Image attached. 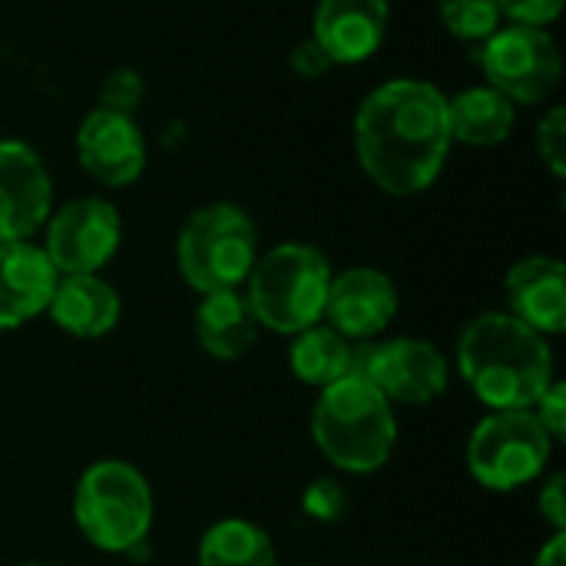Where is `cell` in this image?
<instances>
[{
  "mask_svg": "<svg viewBox=\"0 0 566 566\" xmlns=\"http://www.w3.org/2000/svg\"><path fill=\"white\" fill-rule=\"evenodd\" d=\"M448 96L428 80H388L355 113V153L365 176L388 196L431 189L451 153Z\"/></svg>",
  "mask_w": 566,
  "mask_h": 566,
  "instance_id": "cell-1",
  "label": "cell"
},
{
  "mask_svg": "<svg viewBox=\"0 0 566 566\" xmlns=\"http://www.w3.org/2000/svg\"><path fill=\"white\" fill-rule=\"evenodd\" d=\"M458 371L491 411H531L557 381L551 338L511 312H484L461 328Z\"/></svg>",
  "mask_w": 566,
  "mask_h": 566,
  "instance_id": "cell-2",
  "label": "cell"
},
{
  "mask_svg": "<svg viewBox=\"0 0 566 566\" xmlns=\"http://www.w3.org/2000/svg\"><path fill=\"white\" fill-rule=\"evenodd\" d=\"M312 441L322 458L345 474L381 471L398 448L395 405L358 375L318 391L312 408Z\"/></svg>",
  "mask_w": 566,
  "mask_h": 566,
  "instance_id": "cell-3",
  "label": "cell"
},
{
  "mask_svg": "<svg viewBox=\"0 0 566 566\" xmlns=\"http://www.w3.org/2000/svg\"><path fill=\"white\" fill-rule=\"evenodd\" d=\"M153 517L156 497L149 478L123 458L90 464L73 488L76 531L103 554L133 557L149 541Z\"/></svg>",
  "mask_w": 566,
  "mask_h": 566,
  "instance_id": "cell-4",
  "label": "cell"
},
{
  "mask_svg": "<svg viewBox=\"0 0 566 566\" xmlns=\"http://www.w3.org/2000/svg\"><path fill=\"white\" fill-rule=\"evenodd\" d=\"M332 262L318 245L282 242L255 259L245 279V298L262 332L298 335L325 322Z\"/></svg>",
  "mask_w": 566,
  "mask_h": 566,
  "instance_id": "cell-5",
  "label": "cell"
},
{
  "mask_svg": "<svg viewBox=\"0 0 566 566\" xmlns=\"http://www.w3.org/2000/svg\"><path fill=\"white\" fill-rule=\"evenodd\" d=\"M259 259V232L245 209L235 202H209L196 209L176 242L182 282L199 292L242 289Z\"/></svg>",
  "mask_w": 566,
  "mask_h": 566,
  "instance_id": "cell-6",
  "label": "cell"
},
{
  "mask_svg": "<svg viewBox=\"0 0 566 566\" xmlns=\"http://www.w3.org/2000/svg\"><path fill=\"white\" fill-rule=\"evenodd\" d=\"M554 448L534 411H488L468 438V471L484 491L511 494L544 478Z\"/></svg>",
  "mask_w": 566,
  "mask_h": 566,
  "instance_id": "cell-7",
  "label": "cell"
},
{
  "mask_svg": "<svg viewBox=\"0 0 566 566\" xmlns=\"http://www.w3.org/2000/svg\"><path fill=\"white\" fill-rule=\"evenodd\" d=\"M352 375L368 378L395 408H424L451 388V361L424 338L358 342Z\"/></svg>",
  "mask_w": 566,
  "mask_h": 566,
  "instance_id": "cell-8",
  "label": "cell"
},
{
  "mask_svg": "<svg viewBox=\"0 0 566 566\" xmlns=\"http://www.w3.org/2000/svg\"><path fill=\"white\" fill-rule=\"evenodd\" d=\"M481 70L488 76V86L504 93L511 103L537 106L557 90L564 56L547 27L511 23L504 30H494L481 43Z\"/></svg>",
  "mask_w": 566,
  "mask_h": 566,
  "instance_id": "cell-9",
  "label": "cell"
},
{
  "mask_svg": "<svg viewBox=\"0 0 566 566\" xmlns=\"http://www.w3.org/2000/svg\"><path fill=\"white\" fill-rule=\"evenodd\" d=\"M43 252L60 275H99L123 245V216L103 196H80L50 212Z\"/></svg>",
  "mask_w": 566,
  "mask_h": 566,
  "instance_id": "cell-10",
  "label": "cell"
},
{
  "mask_svg": "<svg viewBox=\"0 0 566 566\" xmlns=\"http://www.w3.org/2000/svg\"><path fill=\"white\" fill-rule=\"evenodd\" d=\"M398 285L388 272L355 265L332 275L325 298V325L348 342H378L398 318Z\"/></svg>",
  "mask_w": 566,
  "mask_h": 566,
  "instance_id": "cell-11",
  "label": "cell"
},
{
  "mask_svg": "<svg viewBox=\"0 0 566 566\" xmlns=\"http://www.w3.org/2000/svg\"><path fill=\"white\" fill-rule=\"evenodd\" d=\"M53 212V179L40 153L0 139V242H27Z\"/></svg>",
  "mask_w": 566,
  "mask_h": 566,
  "instance_id": "cell-12",
  "label": "cell"
},
{
  "mask_svg": "<svg viewBox=\"0 0 566 566\" xmlns=\"http://www.w3.org/2000/svg\"><path fill=\"white\" fill-rule=\"evenodd\" d=\"M76 159L99 186H133L146 169V139L133 116L90 109L76 129Z\"/></svg>",
  "mask_w": 566,
  "mask_h": 566,
  "instance_id": "cell-13",
  "label": "cell"
},
{
  "mask_svg": "<svg viewBox=\"0 0 566 566\" xmlns=\"http://www.w3.org/2000/svg\"><path fill=\"white\" fill-rule=\"evenodd\" d=\"M388 0H318L312 40L335 66L365 63L375 56L388 33Z\"/></svg>",
  "mask_w": 566,
  "mask_h": 566,
  "instance_id": "cell-14",
  "label": "cell"
},
{
  "mask_svg": "<svg viewBox=\"0 0 566 566\" xmlns=\"http://www.w3.org/2000/svg\"><path fill=\"white\" fill-rule=\"evenodd\" d=\"M507 312L544 338L566 328V265L554 255H527L504 275Z\"/></svg>",
  "mask_w": 566,
  "mask_h": 566,
  "instance_id": "cell-15",
  "label": "cell"
},
{
  "mask_svg": "<svg viewBox=\"0 0 566 566\" xmlns=\"http://www.w3.org/2000/svg\"><path fill=\"white\" fill-rule=\"evenodd\" d=\"M60 272L36 242H0V335L46 315Z\"/></svg>",
  "mask_w": 566,
  "mask_h": 566,
  "instance_id": "cell-16",
  "label": "cell"
},
{
  "mask_svg": "<svg viewBox=\"0 0 566 566\" xmlns=\"http://www.w3.org/2000/svg\"><path fill=\"white\" fill-rule=\"evenodd\" d=\"M46 315L63 335L96 342L119 325L123 298L103 275H60Z\"/></svg>",
  "mask_w": 566,
  "mask_h": 566,
  "instance_id": "cell-17",
  "label": "cell"
},
{
  "mask_svg": "<svg viewBox=\"0 0 566 566\" xmlns=\"http://www.w3.org/2000/svg\"><path fill=\"white\" fill-rule=\"evenodd\" d=\"M259 322L242 289L209 292L196 305V338L216 361H239L259 342Z\"/></svg>",
  "mask_w": 566,
  "mask_h": 566,
  "instance_id": "cell-18",
  "label": "cell"
},
{
  "mask_svg": "<svg viewBox=\"0 0 566 566\" xmlns=\"http://www.w3.org/2000/svg\"><path fill=\"white\" fill-rule=\"evenodd\" d=\"M514 103L494 86H468L458 96H448V126L451 139L464 146H497L514 129Z\"/></svg>",
  "mask_w": 566,
  "mask_h": 566,
  "instance_id": "cell-19",
  "label": "cell"
},
{
  "mask_svg": "<svg viewBox=\"0 0 566 566\" xmlns=\"http://www.w3.org/2000/svg\"><path fill=\"white\" fill-rule=\"evenodd\" d=\"M352 361H355V342H348L325 322L289 338V368L308 388L322 391L342 381L345 375H352Z\"/></svg>",
  "mask_w": 566,
  "mask_h": 566,
  "instance_id": "cell-20",
  "label": "cell"
},
{
  "mask_svg": "<svg viewBox=\"0 0 566 566\" xmlns=\"http://www.w3.org/2000/svg\"><path fill=\"white\" fill-rule=\"evenodd\" d=\"M199 566H279V554L259 524L222 517L199 541Z\"/></svg>",
  "mask_w": 566,
  "mask_h": 566,
  "instance_id": "cell-21",
  "label": "cell"
},
{
  "mask_svg": "<svg viewBox=\"0 0 566 566\" xmlns=\"http://www.w3.org/2000/svg\"><path fill=\"white\" fill-rule=\"evenodd\" d=\"M438 13L448 33L464 43H484L494 30H501L497 0H438Z\"/></svg>",
  "mask_w": 566,
  "mask_h": 566,
  "instance_id": "cell-22",
  "label": "cell"
},
{
  "mask_svg": "<svg viewBox=\"0 0 566 566\" xmlns=\"http://www.w3.org/2000/svg\"><path fill=\"white\" fill-rule=\"evenodd\" d=\"M302 511L315 524H338L348 511V491L335 478H315L302 491Z\"/></svg>",
  "mask_w": 566,
  "mask_h": 566,
  "instance_id": "cell-23",
  "label": "cell"
},
{
  "mask_svg": "<svg viewBox=\"0 0 566 566\" xmlns=\"http://www.w3.org/2000/svg\"><path fill=\"white\" fill-rule=\"evenodd\" d=\"M146 96V83L136 70H113L103 86H99V109H109V113H123V116H133L136 106L143 103Z\"/></svg>",
  "mask_w": 566,
  "mask_h": 566,
  "instance_id": "cell-24",
  "label": "cell"
},
{
  "mask_svg": "<svg viewBox=\"0 0 566 566\" xmlns=\"http://www.w3.org/2000/svg\"><path fill=\"white\" fill-rule=\"evenodd\" d=\"M537 156L544 159V166L564 179L566 176V109L564 106H551L547 116L537 126Z\"/></svg>",
  "mask_w": 566,
  "mask_h": 566,
  "instance_id": "cell-25",
  "label": "cell"
},
{
  "mask_svg": "<svg viewBox=\"0 0 566 566\" xmlns=\"http://www.w3.org/2000/svg\"><path fill=\"white\" fill-rule=\"evenodd\" d=\"M534 411V418L541 421V428L551 434V441L554 444H560L566 438V385L557 378L541 398H537V405L531 408Z\"/></svg>",
  "mask_w": 566,
  "mask_h": 566,
  "instance_id": "cell-26",
  "label": "cell"
},
{
  "mask_svg": "<svg viewBox=\"0 0 566 566\" xmlns=\"http://www.w3.org/2000/svg\"><path fill=\"white\" fill-rule=\"evenodd\" d=\"M566 0H497L501 17L521 27H547L560 17Z\"/></svg>",
  "mask_w": 566,
  "mask_h": 566,
  "instance_id": "cell-27",
  "label": "cell"
},
{
  "mask_svg": "<svg viewBox=\"0 0 566 566\" xmlns=\"http://www.w3.org/2000/svg\"><path fill=\"white\" fill-rule=\"evenodd\" d=\"M537 511H541V517L551 524V531H554V534H564L566 531V478L564 474H551V478L541 484Z\"/></svg>",
  "mask_w": 566,
  "mask_h": 566,
  "instance_id": "cell-28",
  "label": "cell"
},
{
  "mask_svg": "<svg viewBox=\"0 0 566 566\" xmlns=\"http://www.w3.org/2000/svg\"><path fill=\"white\" fill-rule=\"evenodd\" d=\"M292 73L295 76H302V80H318V76H325L335 63L328 60V53L308 36V40H302L295 50H292Z\"/></svg>",
  "mask_w": 566,
  "mask_h": 566,
  "instance_id": "cell-29",
  "label": "cell"
},
{
  "mask_svg": "<svg viewBox=\"0 0 566 566\" xmlns=\"http://www.w3.org/2000/svg\"><path fill=\"white\" fill-rule=\"evenodd\" d=\"M531 566H566V531L564 534H551V541L537 551Z\"/></svg>",
  "mask_w": 566,
  "mask_h": 566,
  "instance_id": "cell-30",
  "label": "cell"
},
{
  "mask_svg": "<svg viewBox=\"0 0 566 566\" xmlns=\"http://www.w3.org/2000/svg\"><path fill=\"white\" fill-rule=\"evenodd\" d=\"M17 566H43V564H17Z\"/></svg>",
  "mask_w": 566,
  "mask_h": 566,
  "instance_id": "cell-31",
  "label": "cell"
}]
</instances>
